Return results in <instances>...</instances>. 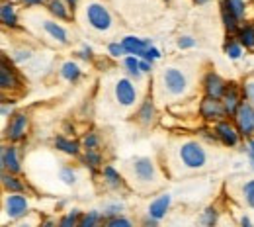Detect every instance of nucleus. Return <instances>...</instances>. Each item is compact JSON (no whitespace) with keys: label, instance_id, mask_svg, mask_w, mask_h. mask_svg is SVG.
<instances>
[{"label":"nucleus","instance_id":"obj_1","mask_svg":"<svg viewBox=\"0 0 254 227\" xmlns=\"http://www.w3.org/2000/svg\"><path fill=\"white\" fill-rule=\"evenodd\" d=\"M178 155H180V161L184 162L188 168H201V166L207 162V153H205V149H203L199 143H195V141L184 143V145L180 147Z\"/></svg>","mask_w":254,"mask_h":227},{"label":"nucleus","instance_id":"obj_2","mask_svg":"<svg viewBox=\"0 0 254 227\" xmlns=\"http://www.w3.org/2000/svg\"><path fill=\"white\" fill-rule=\"evenodd\" d=\"M86 20L98 32H108L112 28V14L108 12L106 6L98 4V2H92L86 6Z\"/></svg>","mask_w":254,"mask_h":227},{"label":"nucleus","instance_id":"obj_3","mask_svg":"<svg viewBox=\"0 0 254 227\" xmlns=\"http://www.w3.org/2000/svg\"><path fill=\"white\" fill-rule=\"evenodd\" d=\"M162 80H164L166 90H168L170 94H174V96L182 94V92L186 90V86H188V78H186V75H184L182 71L174 69V67H170V69L164 71Z\"/></svg>","mask_w":254,"mask_h":227},{"label":"nucleus","instance_id":"obj_4","mask_svg":"<svg viewBox=\"0 0 254 227\" xmlns=\"http://www.w3.org/2000/svg\"><path fill=\"white\" fill-rule=\"evenodd\" d=\"M239 133L243 135H253L254 133V106L251 102H241L237 114H235Z\"/></svg>","mask_w":254,"mask_h":227},{"label":"nucleus","instance_id":"obj_5","mask_svg":"<svg viewBox=\"0 0 254 227\" xmlns=\"http://www.w3.org/2000/svg\"><path fill=\"white\" fill-rule=\"evenodd\" d=\"M133 172H135V178L143 184H151L157 180V168H155V162L147 157H141V159H135L133 162Z\"/></svg>","mask_w":254,"mask_h":227},{"label":"nucleus","instance_id":"obj_6","mask_svg":"<svg viewBox=\"0 0 254 227\" xmlns=\"http://www.w3.org/2000/svg\"><path fill=\"white\" fill-rule=\"evenodd\" d=\"M4 212L10 220H20L28 214V200L22 194H10L4 200Z\"/></svg>","mask_w":254,"mask_h":227},{"label":"nucleus","instance_id":"obj_7","mask_svg":"<svg viewBox=\"0 0 254 227\" xmlns=\"http://www.w3.org/2000/svg\"><path fill=\"white\" fill-rule=\"evenodd\" d=\"M116 98L122 106H133L135 98H137V90L133 86V82L129 78H120L116 82Z\"/></svg>","mask_w":254,"mask_h":227},{"label":"nucleus","instance_id":"obj_8","mask_svg":"<svg viewBox=\"0 0 254 227\" xmlns=\"http://www.w3.org/2000/svg\"><path fill=\"white\" fill-rule=\"evenodd\" d=\"M199 112H201V116H203L205 120H221L223 116L227 114V112H225V106H223L221 102L209 96H205L201 100Z\"/></svg>","mask_w":254,"mask_h":227},{"label":"nucleus","instance_id":"obj_9","mask_svg":"<svg viewBox=\"0 0 254 227\" xmlns=\"http://www.w3.org/2000/svg\"><path fill=\"white\" fill-rule=\"evenodd\" d=\"M26 128H28V116L26 114H14L12 120H10V124H8L6 135L12 141H20L26 135Z\"/></svg>","mask_w":254,"mask_h":227},{"label":"nucleus","instance_id":"obj_10","mask_svg":"<svg viewBox=\"0 0 254 227\" xmlns=\"http://www.w3.org/2000/svg\"><path fill=\"white\" fill-rule=\"evenodd\" d=\"M205 92H207L209 98L219 100V98L225 96V92H227V84H225V80H223L219 75L209 73V75L205 76Z\"/></svg>","mask_w":254,"mask_h":227},{"label":"nucleus","instance_id":"obj_11","mask_svg":"<svg viewBox=\"0 0 254 227\" xmlns=\"http://www.w3.org/2000/svg\"><path fill=\"white\" fill-rule=\"evenodd\" d=\"M122 45H124V49H126V53L129 55H135V57H145V53H147V49L151 47L149 45V41H145V39H139V37H126L124 41H122Z\"/></svg>","mask_w":254,"mask_h":227},{"label":"nucleus","instance_id":"obj_12","mask_svg":"<svg viewBox=\"0 0 254 227\" xmlns=\"http://www.w3.org/2000/svg\"><path fill=\"white\" fill-rule=\"evenodd\" d=\"M215 133H217V137L221 139L223 143L229 145V147H235L239 143V131L235 130L233 124H229V122H219L217 128H215Z\"/></svg>","mask_w":254,"mask_h":227},{"label":"nucleus","instance_id":"obj_13","mask_svg":"<svg viewBox=\"0 0 254 227\" xmlns=\"http://www.w3.org/2000/svg\"><path fill=\"white\" fill-rule=\"evenodd\" d=\"M20 84L18 80V75L12 67H8L6 59H2V67H0V86L2 90H10V88H16Z\"/></svg>","mask_w":254,"mask_h":227},{"label":"nucleus","instance_id":"obj_14","mask_svg":"<svg viewBox=\"0 0 254 227\" xmlns=\"http://www.w3.org/2000/svg\"><path fill=\"white\" fill-rule=\"evenodd\" d=\"M2 168L4 172H18L20 170V159L16 147H4L2 149Z\"/></svg>","mask_w":254,"mask_h":227},{"label":"nucleus","instance_id":"obj_15","mask_svg":"<svg viewBox=\"0 0 254 227\" xmlns=\"http://www.w3.org/2000/svg\"><path fill=\"white\" fill-rule=\"evenodd\" d=\"M168 206H170V196H160L157 198L151 206H149V218L151 220H162L164 216H166V210H168Z\"/></svg>","mask_w":254,"mask_h":227},{"label":"nucleus","instance_id":"obj_16","mask_svg":"<svg viewBox=\"0 0 254 227\" xmlns=\"http://www.w3.org/2000/svg\"><path fill=\"white\" fill-rule=\"evenodd\" d=\"M225 112L229 114V116H235L237 114V110H239V106H241V98H239V90H237V86L235 84H231L229 88H227V92H225Z\"/></svg>","mask_w":254,"mask_h":227},{"label":"nucleus","instance_id":"obj_17","mask_svg":"<svg viewBox=\"0 0 254 227\" xmlns=\"http://www.w3.org/2000/svg\"><path fill=\"white\" fill-rule=\"evenodd\" d=\"M2 184H4V188H6L10 194H22V192H24V182L18 180L16 176L8 174V172L2 174Z\"/></svg>","mask_w":254,"mask_h":227},{"label":"nucleus","instance_id":"obj_18","mask_svg":"<svg viewBox=\"0 0 254 227\" xmlns=\"http://www.w3.org/2000/svg\"><path fill=\"white\" fill-rule=\"evenodd\" d=\"M43 28H45V32L49 33L53 39H57L59 43H66V41H68L66 32H64L59 24H55V22H49V20H47V22H43Z\"/></svg>","mask_w":254,"mask_h":227},{"label":"nucleus","instance_id":"obj_19","mask_svg":"<svg viewBox=\"0 0 254 227\" xmlns=\"http://www.w3.org/2000/svg\"><path fill=\"white\" fill-rule=\"evenodd\" d=\"M0 18H2V24L4 26H16L18 24V18H16V10L12 4H2L0 8Z\"/></svg>","mask_w":254,"mask_h":227},{"label":"nucleus","instance_id":"obj_20","mask_svg":"<svg viewBox=\"0 0 254 227\" xmlns=\"http://www.w3.org/2000/svg\"><path fill=\"white\" fill-rule=\"evenodd\" d=\"M223 6L237 18L241 20L245 16V0H223Z\"/></svg>","mask_w":254,"mask_h":227},{"label":"nucleus","instance_id":"obj_21","mask_svg":"<svg viewBox=\"0 0 254 227\" xmlns=\"http://www.w3.org/2000/svg\"><path fill=\"white\" fill-rule=\"evenodd\" d=\"M55 147L61 149L63 153H68V155H76L78 153V143L70 141V139H64V137H57L55 139Z\"/></svg>","mask_w":254,"mask_h":227},{"label":"nucleus","instance_id":"obj_22","mask_svg":"<svg viewBox=\"0 0 254 227\" xmlns=\"http://www.w3.org/2000/svg\"><path fill=\"white\" fill-rule=\"evenodd\" d=\"M153 116H155V106H153L151 100H145L143 106H141V110H139V120H141L143 124H151Z\"/></svg>","mask_w":254,"mask_h":227},{"label":"nucleus","instance_id":"obj_23","mask_svg":"<svg viewBox=\"0 0 254 227\" xmlns=\"http://www.w3.org/2000/svg\"><path fill=\"white\" fill-rule=\"evenodd\" d=\"M61 75H63L66 80H76L78 76H80V69H78V65L76 63H72V61H68V63H64L63 67H61Z\"/></svg>","mask_w":254,"mask_h":227},{"label":"nucleus","instance_id":"obj_24","mask_svg":"<svg viewBox=\"0 0 254 227\" xmlns=\"http://www.w3.org/2000/svg\"><path fill=\"white\" fill-rule=\"evenodd\" d=\"M239 41H241V45H245V47H249V49H254V28L253 26H247V28H243V30L239 32Z\"/></svg>","mask_w":254,"mask_h":227},{"label":"nucleus","instance_id":"obj_25","mask_svg":"<svg viewBox=\"0 0 254 227\" xmlns=\"http://www.w3.org/2000/svg\"><path fill=\"white\" fill-rule=\"evenodd\" d=\"M217 224V210L215 208H207L201 218H199V226L201 227H215Z\"/></svg>","mask_w":254,"mask_h":227},{"label":"nucleus","instance_id":"obj_26","mask_svg":"<svg viewBox=\"0 0 254 227\" xmlns=\"http://www.w3.org/2000/svg\"><path fill=\"white\" fill-rule=\"evenodd\" d=\"M104 180H106L110 186H114V188H118V186L122 184V178H120V174H118V170H116L114 166H106V168H104Z\"/></svg>","mask_w":254,"mask_h":227},{"label":"nucleus","instance_id":"obj_27","mask_svg":"<svg viewBox=\"0 0 254 227\" xmlns=\"http://www.w3.org/2000/svg\"><path fill=\"white\" fill-rule=\"evenodd\" d=\"M98 220H100V214L98 212H88V214L80 216L76 227H98Z\"/></svg>","mask_w":254,"mask_h":227},{"label":"nucleus","instance_id":"obj_28","mask_svg":"<svg viewBox=\"0 0 254 227\" xmlns=\"http://www.w3.org/2000/svg\"><path fill=\"white\" fill-rule=\"evenodd\" d=\"M49 10H51V14H55L57 18H68V10H66V6H64V2L61 0H51V4H49Z\"/></svg>","mask_w":254,"mask_h":227},{"label":"nucleus","instance_id":"obj_29","mask_svg":"<svg viewBox=\"0 0 254 227\" xmlns=\"http://www.w3.org/2000/svg\"><path fill=\"white\" fill-rule=\"evenodd\" d=\"M221 14H223V24H225V28H227L229 32H235V30H237L239 20H237V18H235V16H233V14L223 6V4H221Z\"/></svg>","mask_w":254,"mask_h":227},{"label":"nucleus","instance_id":"obj_30","mask_svg":"<svg viewBox=\"0 0 254 227\" xmlns=\"http://www.w3.org/2000/svg\"><path fill=\"white\" fill-rule=\"evenodd\" d=\"M78 220H80V212H76V210H72L70 214H66L63 220L59 222V226L57 227H76L78 224Z\"/></svg>","mask_w":254,"mask_h":227},{"label":"nucleus","instance_id":"obj_31","mask_svg":"<svg viewBox=\"0 0 254 227\" xmlns=\"http://www.w3.org/2000/svg\"><path fill=\"white\" fill-rule=\"evenodd\" d=\"M126 69L131 76H135V78H139V76H141V69H139V61H137V57H127Z\"/></svg>","mask_w":254,"mask_h":227},{"label":"nucleus","instance_id":"obj_32","mask_svg":"<svg viewBox=\"0 0 254 227\" xmlns=\"http://www.w3.org/2000/svg\"><path fill=\"white\" fill-rule=\"evenodd\" d=\"M84 162H86L92 170H96V168L100 166V162H102V157H100V153H96L94 149H92V151H86V155H84Z\"/></svg>","mask_w":254,"mask_h":227},{"label":"nucleus","instance_id":"obj_33","mask_svg":"<svg viewBox=\"0 0 254 227\" xmlns=\"http://www.w3.org/2000/svg\"><path fill=\"white\" fill-rule=\"evenodd\" d=\"M104 227H133V224H131L127 218L118 216V218H110V220L106 222V226H104Z\"/></svg>","mask_w":254,"mask_h":227},{"label":"nucleus","instance_id":"obj_34","mask_svg":"<svg viewBox=\"0 0 254 227\" xmlns=\"http://www.w3.org/2000/svg\"><path fill=\"white\" fill-rule=\"evenodd\" d=\"M225 51H227V55H229L231 59H239V57H241V53H243L241 45H239V43H235V41H229V43L225 45Z\"/></svg>","mask_w":254,"mask_h":227},{"label":"nucleus","instance_id":"obj_35","mask_svg":"<svg viewBox=\"0 0 254 227\" xmlns=\"http://www.w3.org/2000/svg\"><path fill=\"white\" fill-rule=\"evenodd\" d=\"M61 180H63L64 184H74L76 182V172L70 166H63L61 168Z\"/></svg>","mask_w":254,"mask_h":227},{"label":"nucleus","instance_id":"obj_36","mask_svg":"<svg viewBox=\"0 0 254 227\" xmlns=\"http://www.w3.org/2000/svg\"><path fill=\"white\" fill-rule=\"evenodd\" d=\"M243 192H245V200L249 202V206L254 208V180H249V182L245 184Z\"/></svg>","mask_w":254,"mask_h":227},{"label":"nucleus","instance_id":"obj_37","mask_svg":"<svg viewBox=\"0 0 254 227\" xmlns=\"http://www.w3.org/2000/svg\"><path fill=\"white\" fill-rule=\"evenodd\" d=\"M82 145L86 147V151H92V149H96V145H98V135H96V133H88V135L84 137Z\"/></svg>","mask_w":254,"mask_h":227},{"label":"nucleus","instance_id":"obj_38","mask_svg":"<svg viewBox=\"0 0 254 227\" xmlns=\"http://www.w3.org/2000/svg\"><path fill=\"white\" fill-rule=\"evenodd\" d=\"M124 53H126V49H124V45H122V43H112V45H110V55H112V57L120 59Z\"/></svg>","mask_w":254,"mask_h":227},{"label":"nucleus","instance_id":"obj_39","mask_svg":"<svg viewBox=\"0 0 254 227\" xmlns=\"http://www.w3.org/2000/svg\"><path fill=\"white\" fill-rule=\"evenodd\" d=\"M245 96H247V100L254 106V80H249V82L245 84Z\"/></svg>","mask_w":254,"mask_h":227},{"label":"nucleus","instance_id":"obj_40","mask_svg":"<svg viewBox=\"0 0 254 227\" xmlns=\"http://www.w3.org/2000/svg\"><path fill=\"white\" fill-rule=\"evenodd\" d=\"M193 45H195V41H193V37H190V35H184V37L178 39V47L180 49H188V47H193Z\"/></svg>","mask_w":254,"mask_h":227},{"label":"nucleus","instance_id":"obj_41","mask_svg":"<svg viewBox=\"0 0 254 227\" xmlns=\"http://www.w3.org/2000/svg\"><path fill=\"white\" fill-rule=\"evenodd\" d=\"M159 57H160L159 49H155V47H149V49H147V53H145V61H149V63L157 61Z\"/></svg>","mask_w":254,"mask_h":227},{"label":"nucleus","instance_id":"obj_42","mask_svg":"<svg viewBox=\"0 0 254 227\" xmlns=\"http://www.w3.org/2000/svg\"><path fill=\"white\" fill-rule=\"evenodd\" d=\"M122 212V204H116V206H110V208H106V216H110V218H118V214Z\"/></svg>","mask_w":254,"mask_h":227},{"label":"nucleus","instance_id":"obj_43","mask_svg":"<svg viewBox=\"0 0 254 227\" xmlns=\"http://www.w3.org/2000/svg\"><path fill=\"white\" fill-rule=\"evenodd\" d=\"M32 55V51H18L16 55H14V61H24V59H28Z\"/></svg>","mask_w":254,"mask_h":227},{"label":"nucleus","instance_id":"obj_44","mask_svg":"<svg viewBox=\"0 0 254 227\" xmlns=\"http://www.w3.org/2000/svg\"><path fill=\"white\" fill-rule=\"evenodd\" d=\"M80 57H82V59H90V57H92V49L84 45V47L80 49Z\"/></svg>","mask_w":254,"mask_h":227},{"label":"nucleus","instance_id":"obj_45","mask_svg":"<svg viewBox=\"0 0 254 227\" xmlns=\"http://www.w3.org/2000/svg\"><path fill=\"white\" fill-rule=\"evenodd\" d=\"M139 69H141V73H149L151 71V63L149 61H139Z\"/></svg>","mask_w":254,"mask_h":227},{"label":"nucleus","instance_id":"obj_46","mask_svg":"<svg viewBox=\"0 0 254 227\" xmlns=\"http://www.w3.org/2000/svg\"><path fill=\"white\" fill-rule=\"evenodd\" d=\"M249 159H251V164H253L254 168V141L249 143Z\"/></svg>","mask_w":254,"mask_h":227},{"label":"nucleus","instance_id":"obj_47","mask_svg":"<svg viewBox=\"0 0 254 227\" xmlns=\"http://www.w3.org/2000/svg\"><path fill=\"white\" fill-rule=\"evenodd\" d=\"M241 227H254V226H253V222L245 216V218H241Z\"/></svg>","mask_w":254,"mask_h":227},{"label":"nucleus","instance_id":"obj_48","mask_svg":"<svg viewBox=\"0 0 254 227\" xmlns=\"http://www.w3.org/2000/svg\"><path fill=\"white\" fill-rule=\"evenodd\" d=\"M8 112H12V106H10V108H8V106H6V104H2V116H4V118H6V116H8Z\"/></svg>","mask_w":254,"mask_h":227},{"label":"nucleus","instance_id":"obj_49","mask_svg":"<svg viewBox=\"0 0 254 227\" xmlns=\"http://www.w3.org/2000/svg\"><path fill=\"white\" fill-rule=\"evenodd\" d=\"M41 227H55V222H53V220H47V222L41 224Z\"/></svg>","mask_w":254,"mask_h":227},{"label":"nucleus","instance_id":"obj_50","mask_svg":"<svg viewBox=\"0 0 254 227\" xmlns=\"http://www.w3.org/2000/svg\"><path fill=\"white\" fill-rule=\"evenodd\" d=\"M41 2H43V0H24V4H30V6H32V4H41Z\"/></svg>","mask_w":254,"mask_h":227},{"label":"nucleus","instance_id":"obj_51","mask_svg":"<svg viewBox=\"0 0 254 227\" xmlns=\"http://www.w3.org/2000/svg\"><path fill=\"white\" fill-rule=\"evenodd\" d=\"M16 227H33L32 222H22V224H18Z\"/></svg>","mask_w":254,"mask_h":227},{"label":"nucleus","instance_id":"obj_52","mask_svg":"<svg viewBox=\"0 0 254 227\" xmlns=\"http://www.w3.org/2000/svg\"><path fill=\"white\" fill-rule=\"evenodd\" d=\"M66 2H68L70 6H74V4H76V0H66Z\"/></svg>","mask_w":254,"mask_h":227},{"label":"nucleus","instance_id":"obj_53","mask_svg":"<svg viewBox=\"0 0 254 227\" xmlns=\"http://www.w3.org/2000/svg\"><path fill=\"white\" fill-rule=\"evenodd\" d=\"M195 2H197V4H203V2H207V0H195Z\"/></svg>","mask_w":254,"mask_h":227},{"label":"nucleus","instance_id":"obj_54","mask_svg":"<svg viewBox=\"0 0 254 227\" xmlns=\"http://www.w3.org/2000/svg\"><path fill=\"white\" fill-rule=\"evenodd\" d=\"M227 227H231V226H227Z\"/></svg>","mask_w":254,"mask_h":227},{"label":"nucleus","instance_id":"obj_55","mask_svg":"<svg viewBox=\"0 0 254 227\" xmlns=\"http://www.w3.org/2000/svg\"><path fill=\"white\" fill-rule=\"evenodd\" d=\"M147 227H151V226H147Z\"/></svg>","mask_w":254,"mask_h":227}]
</instances>
